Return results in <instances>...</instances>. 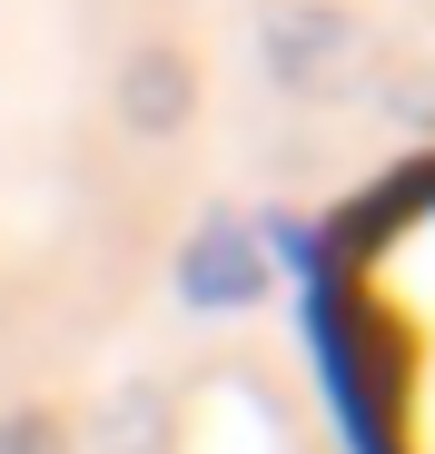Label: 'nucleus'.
Here are the masks:
<instances>
[{"label": "nucleus", "instance_id": "obj_1", "mask_svg": "<svg viewBox=\"0 0 435 454\" xmlns=\"http://www.w3.org/2000/svg\"><path fill=\"white\" fill-rule=\"evenodd\" d=\"M336 326L376 454H435V168L396 178L346 227Z\"/></svg>", "mask_w": 435, "mask_h": 454}]
</instances>
